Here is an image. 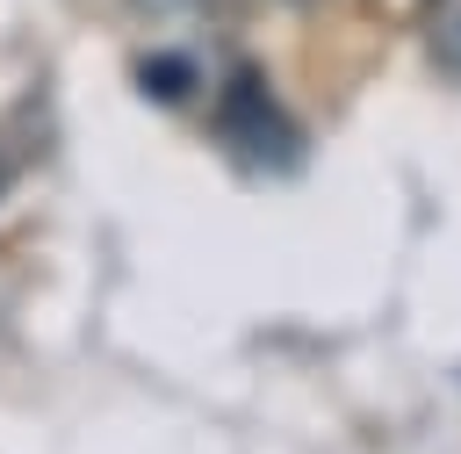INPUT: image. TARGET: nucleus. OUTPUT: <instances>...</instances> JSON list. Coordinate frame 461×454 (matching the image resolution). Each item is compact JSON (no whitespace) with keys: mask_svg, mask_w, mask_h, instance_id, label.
Wrapping results in <instances>:
<instances>
[{"mask_svg":"<svg viewBox=\"0 0 461 454\" xmlns=\"http://www.w3.org/2000/svg\"><path fill=\"white\" fill-rule=\"evenodd\" d=\"M223 151L259 180H281L288 166H303V130L252 65H238L230 94H223Z\"/></svg>","mask_w":461,"mask_h":454,"instance_id":"nucleus-1","label":"nucleus"},{"mask_svg":"<svg viewBox=\"0 0 461 454\" xmlns=\"http://www.w3.org/2000/svg\"><path fill=\"white\" fill-rule=\"evenodd\" d=\"M137 86L151 94V101H166V108H187L194 94H202V72H194V58H144V72H137Z\"/></svg>","mask_w":461,"mask_h":454,"instance_id":"nucleus-2","label":"nucleus"},{"mask_svg":"<svg viewBox=\"0 0 461 454\" xmlns=\"http://www.w3.org/2000/svg\"><path fill=\"white\" fill-rule=\"evenodd\" d=\"M425 36L447 72H461V0H425Z\"/></svg>","mask_w":461,"mask_h":454,"instance_id":"nucleus-3","label":"nucleus"},{"mask_svg":"<svg viewBox=\"0 0 461 454\" xmlns=\"http://www.w3.org/2000/svg\"><path fill=\"white\" fill-rule=\"evenodd\" d=\"M144 14H158V22H187V14H202L209 0H137Z\"/></svg>","mask_w":461,"mask_h":454,"instance_id":"nucleus-4","label":"nucleus"},{"mask_svg":"<svg viewBox=\"0 0 461 454\" xmlns=\"http://www.w3.org/2000/svg\"><path fill=\"white\" fill-rule=\"evenodd\" d=\"M0 195H7V159H0Z\"/></svg>","mask_w":461,"mask_h":454,"instance_id":"nucleus-5","label":"nucleus"},{"mask_svg":"<svg viewBox=\"0 0 461 454\" xmlns=\"http://www.w3.org/2000/svg\"><path fill=\"white\" fill-rule=\"evenodd\" d=\"M288 7H317V0H288Z\"/></svg>","mask_w":461,"mask_h":454,"instance_id":"nucleus-6","label":"nucleus"}]
</instances>
